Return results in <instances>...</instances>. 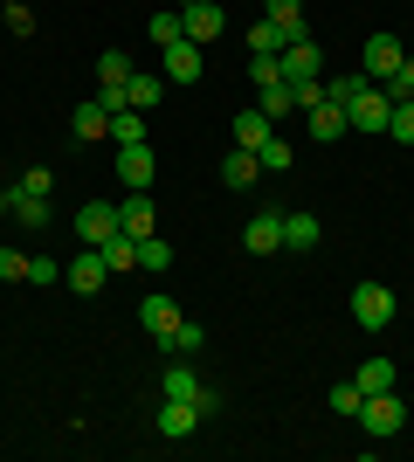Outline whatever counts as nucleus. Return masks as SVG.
<instances>
[{"label": "nucleus", "mask_w": 414, "mask_h": 462, "mask_svg": "<svg viewBox=\"0 0 414 462\" xmlns=\"http://www.w3.org/2000/svg\"><path fill=\"white\" fill-rule=\"evenodd\" d=\"M249 77H256V90H270V83H283V62L276 56H249Z\"/></svg>", "instance_id": "nucleus-34"}, {"label": "nucleus", "mask_w": 414, "mask_h": 462, "mask_svg": "<svg viewBox=\"0 0 414 462\" xmlns=\"http://www.w3.org/2000/svg\"><path fill=\"white\" fill-rule=\"evenodd\" d=\"M28 283H62V263H56L49 249H41V255H28Z\"/></svg>", "instance_id": "nucleus-33"}, {"label": "nucleus", "mask_w": 414, "mask_h": 462, "mask_svg": "<svg viewBox=\"0 0 414 462\" xmlns=\"http://www.w3.org/2000/svg\"><path fill=\"white\" fill-rule=\"evenodd\" d=\"M256 173H262V166H256V152H242V145H235V152H228V159H221V180H228V187H256Z\"/></svg>", "instance_id": "nucleus-20"}, {"label": "nucleus", "mask_w": 414, "mask_h": 462, "mask_svg": "<svg viewBox=\"0 0 414 462\" xmlns=\"http://www.w3.org/2000/svg\"><path fill=\"white\" fill-rule=\"evenodd\" d=\"M179 35H187L179 7H159V14H152V49H166V42H179Z\"/></svg>", "instance_id": "nucleus-28"}, {"label": "nucleus", "mask_w": 414, "mask_h": 462, "mask_svg": "<svg viewBox=\"0 0 414 462\" xmlns=\"http://www.w3.org/2000/svg\"><path fill=\"white\" fill-rule=\"evenodd\" d=\"M7 28H14V35H35V7H28V0H7Z\"/></svg>", "instance_id": "nucleus-37"}, {"label": "nucleus", "mask_w": 414, "mask_h": 462, "mask_svg": "<svg viewBox=\"0 0 414 462\" xmlns=\"http://www.w3.org/2000/svg\"><path fill=\"white\" fill-rule=\"evenodd\" d=\"M387 138L414 145V97H408V104H394V117H387Z\"/></svg>", "instance_id": "nucleus-32"}, {"label": "nucleus", "mask_w": 414, "mask_h": 462, "mask_svg": "<svg viewBox=\"0 0 414 462\" xmlns=\"http://www.w3.org/2000/svg\"><path fill=\"white\" fill-rule=\"evenodd\" d=\"M400 56H408L400 35H373V42H366V83H387L400 69Z\"/></svg>", "instance_id": "nucleus-11"}, {"label": "nucleus", "mask_w": 414, "mask_h": 462, "mask_svg": "<svg viewBox=\"0 0 414 462\" xmlns=\"http://www.w3.org/2000/svg\"><path fill=\"white\" fill-rule=\"evenodd\" d=\"M159 90H166V83H159L152 69H132V83H124V104H132V111H159Z\"/></svg>", "instance_id": "nucleus-19"}, {"label": "nucleus", "mask_w": 414, "mask_h": 462, "mask_svg": "<svg viewBox=\"0 0 414 462\" xmlns=\"http://www.w3.org/2000/svg\"><path fill=\"white\" fill-rule=\"evenodd\" d=\"M283 83H317V69H325V56H317V42H290L283 49Z\"/></svg>", "instance_id": "nucleus-12"}, {"label": "nucleus", "mask_w": 414, "mask_h": 462, "mask_svg": "<svg viewBox=\"0 0 414 462\" xmlns=\"http://www.w3.org/2000/svg\"><path fill=\"white\" fill-rule=\"evenodd\" d=\"M56 187V173H49V166H35V173H21V193H49Z\"/></svg>", "instance_id": "nucleus-39"}, {"label": "nucleus", "mask_w": 414, "mask_h": 462, "mask_svg": "<svg viewBox=\"0 0 414 462\" xmlns=\"http://www.w3.org/2000/svg\"><path fill=\"white\" fill-rule=\"evenodd\" d=\"M152 221H159V214H152V193H145V187H132V193L118 200V228L145 242V235H152Z\"/></svg>", "instance_id": "nucleus-10"}, {"label": "nucleus", "mask_w": 414, "mask_h": 462, "mask_svg": "<svg viewBox=\"0 0 414 462\" xmlns=\"http://www.w3.org/2000/svg\"><path fill=\"white\" fill-rule=\"evenodd\" d=\"M353 421L380 442V435H400V428H408V407H400V401H394V386H387V393H366V401H359Z\"/></svg>", "instance_id": "nucleus-2"}, {"label": "nucleus", "mask_w": 414, "mask_h": 462, "mask_svg": "<svg viewBox=\"0 0 414 462\" xmlns=\"http://www.w3.org/2000/svg\"><path fill=\"white\" fill-rule=\"evenodd\" d=\"M69 228L83 235V249H104V242L118 235V208H111V200H83V208L69 214Z\"/></svg>", "instance_id": "nucleus-3"}, {"label": "nucleus", "mask_w": 414, "mask_h": 462, "mask_svg": "<svg viewBox=\"0 0 414 462\" xmlns=\"http://www.w3.org/2000/svg\"><path fill=\"white\" fill-rule=\"evenodd\" d=\"M359 401H366V393H359V380H345V386H332V393H325V407H332V414H345V421L359 414Z\"/></svg>", "instance_id": "nucleus-30"}, {"label": "nucleus", "mask_w": 414, "mask_h": 462, "mask_svg": "<svg viewBox=\"0 0 414 462\" xmlns=\"http://www.w3.org/2000/svg\"><path fill=\"white\" fill-rule=\"evenodd\" d=\"M97 83H104V90H124V83H132V56L104 49V56H97Z\"/></svg>", "instance_id": "nucleus-24"}, {"label": "nucleus", "mask_w": 414, "mask_h": 462, "mask_svg": "<svg viewBox=\"0 0 414 462\" xmlns=\"http://www.w3.org/2000/svg\"><path fill=\"white\" fill-rule=\"evenodd\" d=\"M69 132H77V138H83V145H90V138H111V111H104L97 97H90V104H83V111H77V117H69Z\"/></svg>", "instance_id": "nucleus-18"}, {"label": "nucleus", "mask_w": 414, "mask_h": 462, "mask_svg": "<svg viewBox=\"0 0 414 462\" xmlns=\"http://www.w3.org/2000/svg\"><path fill=\"white\" fill-rule=\"evenodd\" d=\"M270 132H276V125H270L262 111H242V117H235V145H242V152H256Z\"/></svg>", "instance_id": "nucleus-23"}, {"label": "nucleus", "mask_w": 414, "mask_h": 462, "mask_svg": "<svg viewBox=\"0 0 414 462\" xmlns=\"http://www.w3.org/2000/svg\"><path fill=\"white\" fill-rule=\"evenodd\" d=\"M159 346L173 352V359H194V352H200V346H207V331H200V325H194V318H179V325H173V331H166V338H159Z\"/></svg>", "instance_id": "nucleus-17"}, {"label": "nucleus", "mask_w": 414, "mask_h": 462, "mask_svg": "<svg viewBox=\"0 0 414 462\" xmlns=\"http://www.w3.org/2000/svg\"><path fill=\"white\" fill-rule=\"evenodd\" d=\"M359 90H366V77H332V83H325V97H332V104H353Z\"/></svg>", "instance_id": "nucleus-36"}, {"label": "nucleus", "mask_w": 414, "mask_h": 462, "mask_svg": "<svg viewBox=\"0 0 414 462\" xmlns=\"http://www.w3.org/2000/svg\"><path fill=\"white\" fill-rule=\"evenodd\" d=\"M0 214H14V187H0Z\"/></svg>", "instance_id": "nucleus-40"}, {"label": "nucleus", "mask_w": 414, "mask_h": 462, "mask_svg": "<svg viewBox=\"0 0 414 462\" xmlns=\"http://www.w3.org/2000/svg\"><path fill=\"white\" fill-rule=\"evenodd\" d=\"M290 159H297V152H290V145H283L276 132H270V138L256 145V166H262V173H290Z\"/></svg>", "instance_id": "nucleus-27"}, {"label": "nucleus", "mask_w": 414, "mask_h": 462, "mask_svg": "<svg viewBox=\"0 0 414 462\" xmlns=\"http://www.w3.org/2000/svg\"><path fill=\"white\" fill-rule=\"evenodd\" d=\"M111 145H145V111H111Z\"/></svg>", "instance_id": "nucleus-25"}, {"label": "nucleus", "mask_w": 414, "mask_h": 462, "mask_svg": "<svg viewBox=\"0 0 414 462\" xmlns=\"http://www.w3.org/2000/svg\"><path fill=\"white\" fill-rule=\"evenodd\" d=\"M387 117H394V104H387V90H380V83H366V90L353 97V104H345V125H353V132H387Z\"/></svg>", "instance_id": "nucleus-4"}, {"label": "nucleus", "mask_w": 414, "mask_h": 462, "mask_svg": "<svg viewBox=\"0 0 414 462\" xmlns=\"http://www.w3.org/2000/svg\"><path fill=\"white\" fill-rule=\"evenodd\" d=\"M179 21H187V42H200V49L228 35V14H221L215 0H200V7H179Z\"/></svg>", "instance_id": "nucleus-7"}, {"label": "nucleus", "mask_w": 414, "mask_h": 462, "mask_svg": "<svg viewBox=\"0 0 414 462\" xmlns=\"http://www.w3.org/2000/svg\"><path fill=\"white\" fill-rule=\"evenodd\" d=\"M200 56H207V49H200V42H166V49H159V62H166V83H194L200 77Z\"/></svg>", "instance_id": "nucleus-8"}, {"label": "nucleus", "mask_w": 414, "mask_h": 462, "mask_svg": "<svg viewBox=\"0 0 414 462\" xmlns=\"http://www.w3.org/2000/svg\"><path fill=\"white\" fill-rule=\"evenodd\" d=\"M159 393H166V401H194L200 414H215V407H221V393H215L207 380H200V373L187 366V359H173V366L159 373Z\"/></svg>", "instance_id": "nucleus-1"}, {"label": "nucleus", "mask_w": 414, "mask_h": 462, "mask_svg": "<svg viewBox=\"0 0 414 462\" xmlns=\"http://www.w3.org/2000/svg\"><path fill=\"white\" fill-rule=\"evenodd\" d=\"M200 421H207V414H200L194 401H166V407H159V435H166V442H187Z\"/></svg>", "instance_id": "nucleus-13"}, {"label": "nucleus", "mask_w": 414, "mask_h": 462, "mask_svg": "<svg viewBox=\"0 0 414 462\" xmlns=\"http://www.w3.org/2000/svg\"><path fill=\"white\" fill-rule=\"evenodd\" d=\"M394 310H400V297H394L387 283H359V290H353V318H359L366 331L394 325Z\"/></svg>", "instance_id": "nucleus-5"}, {"label": "nucleus", "mask_w": 414, "mask_h": 462, "mask_svg": "<svg viewBox=\"0 0 414 462\" xmlns=\"http://www.w3.org/2000/svg\"><path fill=\"white\" fill-rule=\"evenodd\" d=\"M138 325L152 331V338H166V331L179 325V304H173V297H166V290H152V297L138 304Z\"/></svg>", "instance_id": "nucleus-14"}, {"label": "nucleus", "mask_w": 414, "mask_h": 462, "mask_svg": "<svg viewBox=\"0 0 414 462\" xmlns=\"http://www.w3.org/2000/svg\"><path fill=\"white\" fill-rule=\"evenodd\" d=\"M262 14H270V21H297V14H304V0H262Z\"/></svg>", "instance_id": "nucleus-38"}, {"label": "nucleus", "mask_w": 414, "mask_h": 462, "mask_svg": "<svg viewBox=\"0 0 414 462\" xmlns=\"http://www.w3.org/2000/svg\"><path fill=\"white\" fill-rule=\"evenodd\" d=\"M118 173H124V187L152 193V145H118Z\"/></svg>", "instance_id": "nucleus-15"}, {"label": "nucleus", "mask_w": 414, "mask_h": 462, "mask_svg": "<svg viewBox=\"0 0 414 462\" xmlns=\"http://www.w3.org/2000/svg\"><path fill=\"white\" fill-rule=\"evenodd\" d=\"M173 7H200V0H173Z\"/></svg>", "instance_id": "nucleus-41"}, {"label": "nucleus", "mask_w": 414, "mask_h": 462, "mask_svg": "<svg viewBox=\"0 0 414 462\" xmlns=\"http://www.w3.org/2000/svg\"><path fill=\"white\" fill-rule=\"evenodd\" d=\"M380 90H387V104H408V97H414V56H400V69L380 83Z\"/></svg>", "instance_id": "nucleus-29"}, {"label": "nucleus", "mask_w": 414, "mask_h": 462, "mask_svg": "<svg viewBox=\"0 0 414 462\" xmlns=\"http://www.w3.org/2000/svg\"><path fill=\"white\" fill-rule=\"evenodd\" d=\"M283 249H290V255L317 249V214H283Z\"/></svg>", "instance_id": "nucleus-16"}, {"label": "nucleus", "mask_w": 414, "mask_h": 462, "mask_svg": "<svg viewBox=\"0 0 414 462\" xmlns=\"http://www.w3.org/2000/svg\"><path fill=\"white\" fill-rule=\"evenodd\" d=\"M0 283H28V255L21 249H0Z\"/></svg>", "instance_id": "nucleus-35"}, {"label": "nucleus", "mask_w": 414, "mask_h": 462, "mask_svg": "<svg viewBox=\"0 0 414 462\" xmlns=\"http://www.w3.org/2000/svg\"><path fill=\"white\" fill-rule=\"evenodd\" d=\"M353 380H359V393H387V386H394V359H380V352H373Z\"/></svg>", "instance_id": "nucleus-22"}, {"label": "nucleus", "mask_w": 414, "mask_h": 462, "mask_svg": "<svg viewBox=\"0 0 414 462\" xmlns=\"http://www.w3.org/2000/svg\"><path fill=\"white\" fill-rule=\"evenodd\" d=\"M242 249H249V255H276V249H283V214H276V208H262L256 221L242 228Z\"/></svg>", "instance_id": "nucleus-9"}, {"label": "nucleus", "mask_w": 414, "mask_h": 462, "mask_svg": "<svg viewBox=\"0 0 414 462\" xmlns=\"http://www.w3.org/2000/svg\"><path fill=\"white\" fill-rule=\"evenodd\" d=\"M138 270H145V276L173 270V242H159V235H145V242H138Z\"/></svg>", "instance_id": "nucleus-26"}, {"label": "nucleus", "mask_w": 414, "mask_h": 462, "mask_svg": "<svg viewBox=\"0 0 414 462\" xmlns=\"http://www.w3.org/2000/svg\"><path fill=\"white\" fill-rule=\"evenodd\" d=\"M283 111H297V97H290V83H270V90H262V117H283Z\"/></svg>", "instance_id": "nucleus-31"}, {"label": "nucleus", "mask_w": 414, "mask_h": 462, "mask_svg": "<svg viewBox=\"0 0 414 462\" xmlns=\"http://www.w3.org/2000/svg\"><path fill=\"white\" fill-rule=\"evenodd\" d=\"M14 221L21 228H49V193H21L14 187Z\"/></svg>", "instance_id": "nucleus-21"}, {"label": "nucleus", "mask_w": 414, "mask_h": 462, "mask_svg": "<svg viewBox=\"0 0 414 462\" xmlns=\"http://www.w3.org/2000/svg\"><path fill=\"white\" fill-rule=\"evenodd\" d=\"M62 283L77 290V297H97L104 283H111V263H104V249H83L69 270H62Z\"/></svg>", "instance_id": "nucleus-6"}]
</instances>
